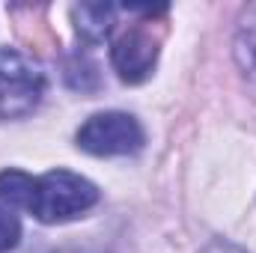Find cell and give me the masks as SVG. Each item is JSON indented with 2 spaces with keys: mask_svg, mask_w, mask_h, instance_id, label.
I'll return each instance as SVG.
<instances>
[{
  "mask_svg": "<svg viewBox=\"0 0 256 253\" xmlns=\"http://www.w3.org/2000/svg\"><path fill=\"white\" fill-rule=\"evenodd\" d=\"M0 202L6 208L30 212L39 224H66L80 218L98 202V188L72 170H51L45 176H30L24 170H3Z\"/></svg>",
  "mask_w": 256,
  "mask_h": 253,
  "instance_id": "obj_1",
  "label": "cell"
},
{
  "mask_svg": "<svg viewBox=\"0 0 256 253\" xmlns=\"http://www.w3.org/2000/svg\"><path fill=\"white\" fill-rule=\"evenodd\" d=\"M45 72L18 48H0V120L30 116L45 96Z\"/></svg>",
  "mask_w": 256,
  "mask_h": 253,
  "instance_id": "obj_3",
  "label": "cell"
},
{
  "mask_svg": "<svg viewBox=\"0 0 256 253\" xmlns=\"http://www.w3.org/2000/svg\"><path fill=\"white\" fill-rule=\"evenodd\" d=\"M120 15L122 6L114 3H80L72 9L74 30L84 42H104L108 36H114V30L120 27Z\"/></svg>",
  "mask_w": 256,
  "mask_h": 253,
  "instance_id": "obj_5",
  "label": "cell"
},
{
  "mask_svg": "<svg viewBox=\"0 0 256 253\" xmlns=\"http://www.w3.org/2000/svg\"><path fill=\"white\" fill-rule=\"evenodd\" d=\"M18 242H21V224L12 208L0 206V253L18 248Z\"/></svg>",
  "mask_w": 256,
  "mask_h": 253,
  "instance_id": "obj_7",
  "label": "cell"
},
{
  "mask_svg": "<svg viewBox=\"0 0 256 253\" xmlns=\"http://www.w3.org/2000/svg\"><path fill=\"white\" fill-rule=\"evenodd\" d=\"M126 15L128 24L120 21V27L114 30L110 63L126 84H140L152 74L158 63L161 33L155 30V18L167 15V6H128Z\"/></svg>",
  "mask_w": 256,
  "mask_h": 253,
  "instance_id": "obj_2",
  "label": "cell"
},
{
  "mask_svg": "<svg viewBox=\"0 0 256 253\" xmlns=\"http://www.w3.org/2000/svg\"><path fill=\"white\" fill-rule=\"evenodd\" d=\"M206 253H242L238 248H232V244H226V242H214V244H208Z\"/></svg>",
  "mask_w": 256,
  "mask_h": 253,
  "instance_id": "obj_8",
  "label": "cell"
},
{
  "mask_svg": "<svg viewBox=\"0 0 256 253\" xmlns=\"http://www.w3.org/2000/svg\"><path fill=\"white\" fill-rule=\"evenodd\" d=\"M74 140H78V149L98 155V158H110V155L140 152L146 143V134L137 116L122 114V110H104V114H92L78 128Z\"/></svg>",
  "mask_w": 256,
  "mask_h": 253,
  "instance_id": "obj_4",
  "label": "cell"
},
{
  "mask_svg": "<svg viewBox=\"0 0 256 253\" xmlns=\"http://www.w3.org/2000/svg\"><path fill=\"white\" fill-rule=\"evenodd\" d=\"M236 63L242 74L256 84V6H250L242 18L238 36H236Z\"/></svg>",
  "mask_w": 256,
  "mask_h": 253,
  "instance_id": "obj_6",
  "label": "cell"
}]
</instances>
